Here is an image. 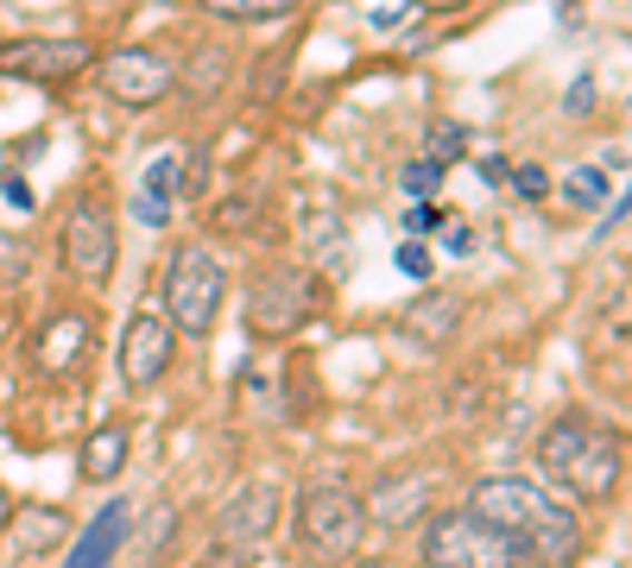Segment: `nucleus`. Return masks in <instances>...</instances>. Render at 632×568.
<instances>
[{"label":"nucleus","instance_id":"obj_1","mask_svg":"<svg viewBox=\"0 0 632 568\" xmlns=\"http://www.w3.org/2000/svg\"><path fill=\"white\" fill-rule=\"evenodd\" d=\"M474 518H487L525 549V562L537 568H570L582 556V518H575L556 492H544L537 480L525 474H494V480H481L468 499Z\"/></svg>","mask_w":632,"mask_h":568},{"label":"nucleus","instance_id":"obj_2","mask_svg":"<svg viewBox=\"0 0 632 568\" xmlns=\"http://www.w3.org/2000/svg\"><path fill=\"white\" fill-rule=\"evenodd\" d=\"M537 468L551 474V487L575 492V499H613L620 474H626V442L589 417H556L537 442Z\"/></svg>","mask_w":632,"mask_h":568},{"label":"nucleus","instance_id":"obj_3","mask_svg":"<svg viewBox=\"0 0 632 568\" xmlns=\"http://www.w3.org/2000/svg\"><path fill=\"white\" fill-rule=\"evenodd\" d=\"M361 537H367V506H361L348 487L336 480H323L297 499V549L310 556V562L336 568V562H355Z\"/></svg>","mask_w":632,"mask_h":568},{"label":"nucleus","instance_id":"obj_4","mask_svg":"<svg viewBox=\"0 0 632 568\" xmlns=\"http://www.w3.org/2000/svg\"><path fill=\"white\" fill-rule=\"evenodd\" d=\"M424 562L431 568H525V549L506 537L500 525L462 511H436L424 525Z\"/></svg>","mask_w":632,"mask_h":568},{"label":"nucleus","instance_id":"obj_5","mask_svg":"<svg viewBox=\"0 0 632 568\" xmlns=\"http://www.w3.org/2000/svg\"><path fill=\"white\" fill-rule=\"evenodd\" d=\"M221 297H228V272L203 247H184L171 259V272H165V316H171V329L203 341V335L216 329Z\"/></svg>","mask_w":632,"mask_h":568},{"label":"nucleus","instance_id":"obj_6","mask_svg":"<svg viewBox=\"0 0 632 568\" xmlns=\"http://www.w3.org/2000/svg\"><path fill=\"white\" fill-rule=\"evenodd\" d=\"M115 259H120V235H115V209L108 197H82L63 221V272L77 285H108L115 278Z\"/></svg>","mask_w":632,"mask_h":568},{"label":"nucleus","instance_id":"obj_7","mask_svg":"<svg viewBox=\"0 0 632 568\" xmlns=\"http://www.w3.org/2000/svg\"><path fill=\"white\" fill-rule=\"evenodd\" d=\"M89 63H96V44L89 39H7L0 44V77L39 82V89L82 77Z\"/></svg>","mask_w":632,"mask_h":568},{"label":"nucleus","instance_id":"obj_8","mask_svg":"<svg viewBox=\"0 0 632 568\" xmlns=\"http://www.w3.org/2000/svg\"><path fill=\"white\" fill-rule=\"evenodd\" d=\"M171 360H178V329H171V316L139 310L134 322H127V335H120V379H127L134 392H146V386H158V379L171 372Z\"/></svg>","mask_w":632,"mask_h":568},{"label":"nucleus","instance_id":"obj_9","mask_svg":"<svg viewBox=\"0 0 632 568\" xmlns=\"http://www.w3.org/2000/svg\"><path fill=\"white\" fill-rule=\"evenodd\" d=\"M101 89H108L120 108H158V101L178 89V70L158 58V51L127 44V51H108V58H101Z\"/></svg>","mask_w":632,"mask_h":568},{"label":"nucleus","instance_id":"obj_10","mask_svg":"<svg viewBox=\"0 0 632 568\" xmlns=\"http://www.w3.org/2000/svg\"><path fill=\"white\" fill-rule=\"evenodd\" d=\"M304 316H310V278L304 272H273L247 297V335H259V341H285Z\"/></svg>","mask_w":632,"mask_h":568},{"label":"nucleus","instance_id":"obj_11","mask_svg":"<svg viewBox=\"0 0 632 568\" xmlns=\"http://www.w3.org/2000/svg\"><path fill=\"white\" fill-rule=\"evenodd\" d=\"M278 525V487H240L235 499H228V511H221V544L228 549H247L259 544V537H273Z\"/></svg>","mask_w":632,"mask_h":568},{"label":"nucleus","instance_id":"obj_12","mask_svg":"<svg viewBox=\"0 0 632 568\" xmlns=\"http://www.w3.org/2000/svg\"><path fill=\"white\" fill-rule=\"evenodd\" d=\"M398 329L412 335L417 348H443L455 329H462V297L455 291H417L412 303H405V316H398Z\"/></svg>","mask_w":632,"mask_h":568},{"label":"nucleus","instance_id":"obj_13","mask_svg":"<svg viewBox=\"0 0 632 568\" xmlns=\"http://www.w3.org/2000/svg\"><path fill=\"white\" fill-rule=\"evenodd\" d=\"M89 353V316L82 310H63V316H51L39 329V367L58 379V372H70Z\"/></svg>","mask_w":632,"mask_h":568},{"label":"nucleus","instance_id":"obj_14","mask_svg":"<svg viewBox=\"0 0 632 568\" xmlns=\"http://www.w3.org/2000/svg\"><path fill=\"white\" fill-rule=\"evenodd\" d=\"M120 537H127V506L108 499V506L96 511V525L77 537V549H70V562L63 568H108L115 562V549H120Z\"/></svg>","mask_w":632,"mask_h":568},{"label":"nucleus","instance_id":"obj_15","mask_svg":"<svg viewBox=\"0 0 632 568\" xmlns=\"http://www.w3.org/2000/svg\"><path fill=\"white\" fill-rule=\"evenodd\" d=\"M127 468V430L120 423H101V430L82 436V455H77V474L89 487H108L115 474Z\"/></svg>","mask_w":632,"mask_h":568},{"label":"nucleus","instance_id":"obj_16","mask_svg":"<svg viewBox=\"0 0 632 568\" xmlns=\"http://www.w3.org/2000/svg\"><path fill=\"white\" fill-rule=\"evenodd\" d=\"M203 13H216V20H285L297 13L304 0H197Z\"/></svg>","mask_w":632,"mask_h":568},{"label":"nucleus","instance_id":"obj_17","mask_svg":"<svg viewBox=\"0 0 632 568\" xmlns=\"http://www.w3.org/2000/svg\"><path fill=\"white\" fill-rule=\"evenodd\" d=\"M424 158H431V165H462V158H468V127H455V120H431V133H424Z\"/></svg>","mask_w":632,"mask_h":568},{"label":"nucleus","instance_id":"obj_18","mask_svg":"<svg viewBox=\"0 0 632 568\" xmlns=\"http://www.w3.org/2000/svg\"><path fill=\"white\" fill-rule=\"evenodd\" d=\"M608 165H582V171H570L563 177V197L575 202V209H601V202H608Z\"/></svg>","mask_w":632,"mask_h":568},{"label":"nucleus","instance_id":"obj_19","mask_svg":"<svg viewBox=\"0 0 632 568\" xmlns=\"http://www.w3.org/2000/svg\"><path fill=\"white\" fill-rule=\"evenodd\" d=\"M20 549L26 556H39V549H51V544H63V511H26L20 518Z\"/></svg>","mask_w":632,"mask_h":568},{"label":"nucleus","instance_id":"obj_20","mask_svg":"<svg viewBox=\"0 0 632 568\" xmlns=\"http://www.w3.org/2000/svg\"><path fill=\"white\" fill-rule=\"evenodd\" d=\"M178 171H184V158H178V152L152 158V165H146V190H139V197H158V202H171V197H178Z\"/></svg>","mask_w":632,"mask_h":568},{"label":"nucleus","instance_id":"obj_21","mask_svg":"<svg viewBox=\"0 0 632 568\" xmlns=\"http://www.w3.org/2000/svg\"><path fill=\"white\" fill-rule=\"evenodd\" d=\"M436 183H443V165H431V158H417V165H405V197L412 202H431Z\"/></svg>","mask_w":632,"mask_h":568},{"label":"nucleus","instance_id":"obj_22","mask_svg":"<svg viewBox=\"0 0 632 568\" xmlns=\"http://www.w3.org/2000/svg\"><path fill=\"white\" fill-rule=\"evenodd\" d=\"M221 70H228V58H221V51L197 58V63H190V96H216V89H221Z\"/></svg>","mask_w":632,"mask_h":568},{"label":"nucleus","instance_id":"obj_23","mask_svg":"<svg viewBox=\"0 0 632 568\" xmlns=\"http://www.w3.org/2000/svg\"><path fill=\"white\" fill-rule=\"evenodd\" d=\"M398 272L405 278H417V285H424V278H431V247H424V240H405V247H398Z\"/></svg>","mask_w":632,"mask_h":568},{"label":"nucleus","instance_id":"obj_24","mask_svg":"<svg viewBox=\"0 0 632 568\" xmlns=\"http://www.w3.org/2000/svg\"><path fill=\"white\" fill-rule=\"evenodd\" d=\"M513 190H519L525 202L551 197V177H544V165H519V171H513Z\"/></svg>","mask_w":632,"mask_h":568},{"label":"nucleus","instance_id":"obj_25","mask_svg":"<svg viewBox=\"0 0 632 568\" xmlns=\"http://www.w3.org/2000/svg\"><path fill=\"white\" fill-rule=\"evenodd\" d=\"M190 568H254V556L247 549H228V544H216L203 562H190Z\"/></svg>","mask_w":632,"mask_h":568},{"label":"nucleus","instance_id":"obj_26","mask_svg":"<svg viewBox=\"0 0 632 568\" xmlns=\"http://www.w3.org/2000/svg\"><path fill=\"white\" fill-rule=\"evenodd\" d=\"M443 253H450V259L474 253V235H468V221H443Z\"/></svg>","mask_w":632,"mask_h":568},{"label":"nucleus","instance_id":"obj_27","mask_svg":"<svg viewBox=\"0 0 632 568\" xmlns=\"http://www.w3.org/2000/svg\"><path fill=\"white\" fill-rule=\"evenodd\" d=\"M594 108V77H575L570 96H563V114H589Z\"/></svg>","mask_w":632,"mask_h":568},{"label":"nucleus","instance_id":"obj_28","mask_svg":"<svg viewBox=\"0 0 632 568\" xmlns=\"http://www.w3.org/2000/svg\"><path fill=\"white\" fill-rule=\"evenodd\" d=\"M247 221H254V202H221V209H216V228H228V235L247 228Z\"/></svg>","mask_w":632,"mask_h":568},{"label":"nucleus","instance_id":"obj_29","mask_svg":"<svg viewBox=\"0 0 632 568\" xmlns=\"http://www.w3.org/2000/svg\"><path fill=\"white\" fill-rule=\"evenodd\" d=\"M134 216L146 221V228H165V221H171V202H158V197H139V202H134Z\"/></svg>","mask_w":632,"mask_h":568},{"label":"nucleus","instance_id":"obj_30","mask_svg":"<svg viewBox=\"0 0 632 568\" xmlns=\"http://www.w3.org/2000/svg\"><path fill=\"white\" fill-rule=\"evenodd\" d=\"M436 221H443V216H436V209H431V202H417V209H412V216H405V235H431V228H436Z\"/></svg>","mask_w":632,"mask_h":568},{"label":"nucleus","instance_id":"obj_31","mask_svg":"<svg viewBox=\"0 0 632 568\" xmlns=\"http://www.w3.org/2000/svg\"><path fill=\"white\" fill-rule=\"evenodd\" d=\"M417 506H424V492H405V499H398V492H393V499H386V518H393V525H398V518H412Z\"/></svg>","mask_w":632,"mask_h":568},{"label":"nucleus","instance_id":"obj_32","mask_svg":"<svg viewBox=\"0 0 632 568\" xmlns=\"http://www.w3.org/2000/svg\"><path fill=\"white\" fill-rule=\"evenodd\" d=\"M7 202H13V209H32V190H26V177H7Z\"/></svg>","mask_w":632,"mask_h":568},{"label":"nucleus","instance_id":"obj_33","mask_svg":"<svg viewBox=\"0 0 632 568\" xmlns=\"http://www.w3.org/2000/svg\"><path fill=\"white\" fill-rule=\"evenodd\" d=\"M481 177H487V183H506L513 171H506V158H481Z\"/></svg>","mask_w":632,"mask_h":568},{"label":"nucleus","instance_id":"obj_34","mask_svg":"<svg viewBox=\"0 0 632 568\" xmlns=\"http://www.w3.org/2000/svg\"><path fill=\"white\" fill-rule=\"evenodd\" d=\"M412 7H431V13H455V7H468V0H412Z\"/></svg>","mask_w":632,"mask_h":568},{"label":"nucleus","instance_id":"obj_35","mask_svg":"<svg viewBox=\"0 0 632 568\" xmlns=\"http://www.w3.org/2000/svg\"><path fill=\"white\" fill-rule=\"evenodd\" d=\"M7 518H13V499H7V487H0V525H7Z\"/></svg>","mask_w":632,"mask_h":568},{"label":"nucleus","instance_id":"obj_36","mask_svg":"<svg viewBox=\"0 0 632 568\" xmlns=\"http://www.w3.org/2000/svg\"><path fill=\"white\" fill-rule=\"evenodd\" d=\"M355 568H393V562H355Z\"/></svg>","mask_w":632,"mask_h":568},{"label":"nucleus","instance_id":"obj_37","mask_svg":"<svg viewBox=\"0 0 632 568\" xmlns=\"http://www.w3.org/2000/svg\"><path fill=\"white\" fill-rule=\"evenodd\" d=\"M0 341H7V310H0Z\"/></svg>","mask_w":632,"mask_h":568}]
</instances>
